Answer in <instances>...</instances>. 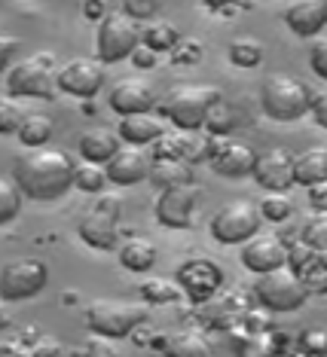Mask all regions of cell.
Returning a JSON list of instances; mask_svg holds the SVG:
<instances>
[{"mask_svg": "<svg viewBox=\"0 0 327 357\" xmlns=\"http://www.w3.org/2000/svg\"><path fill=\"white\" fill-rule=\"evenodd\" d=\"M95 208L119 220V214H122V199H119V192H108V190L98 192V196H95Z\"/></svg>", "mask_w": 327, "mask_h": 357, "instance_id": "b9f144b4", "label": "cell"}, {"mask_svg": "<svg viewBox=\"0 0 327 357\" xmlns=\"http://www.w3.org/2000/svg\"><path fill=\"white\" fill-rule=\"evenodd\" d=\"M196 205H199V186L196 183L162 190L157 199V220L168 229H190L196 220Z\"/></svg>", "mask_w": 327, "mask_h": 357, "instance_id": "4fadbf2b", "label": "cell"}, {"mask_svg": "<svg viewBox=\"0 0 327 357\" xmlns=\"http://www.w3.org/2000/svg\"><path fill=\"white\" fill-rule=\"evenodd\" d=\"M230 61L239 68H257L263 61V43L254 37H239L230 43Z\"/></svg>", "mask_w": 327, "mask_h": 357, "instance_id": "83f0119b", "label": "cell"}, {"mask_svg": "<svg viewBox=\"0 0 327 357\" xmlns=\"http://www.w3.org/2000/svg\"><path fill=\"white\" fill-rule=\"evenodd\" d=\"M15 43H19V40H15V37H10V34H6L3 40H0V61H3V64H6V68H10V61H13Z\"/></svg>", "mask_w": 327, "mask_h": 357, "instance_id": "c3c4849f", "label": "cell"}, {"mask_svg": "<svg viewBox=\"0 0 327 357\" xmlns=\"http://www.w3.org/2000/svg\"><path fill=\"white\" fill-rule=\"evenodd\" d=\"M168 351L171 354H184V357H190V354H196V357H208L215 348H211L205 339H202V333H181V336L175 339V342H168Z\"/></svg>", "mask_w": 327, "mask_h": 357, "instance_id": "4dcf8cb0", "label": "cell"}, {"mask_svg": "<svg viewBox=\"0 0 327 357\" xmlns=\"http://www.w3.org/2000/svg\"><path fill=\"white\" fill-rule=\"evenodd\" d=\"M220 101V89L208 83H177L168 89L166 101H162V116L175 123L184 132H199L208 123L211 107Z\"/></svg>", "mask_w": 327, "mask_h": 357, "instance_id": "7a4b0ae2", "label": "cell"}, {"mask_svg": "<svg viewBox=\"0 0 327 357\" xmlns=\"http://www.w3.org/2000/svg\"><path fill=\"white\" fill-rule=\"evenodd\" d=\"M205 3H211V6H224V3H230V0H205Z\"/></svg>", "mask_w": 327, "mask_h": 357, "instance_id": "681fc988", "label": "cell"}, {"mask_svg": "<svg viewBox=\"0 0 327 357\" xmlns=\"http://www.w3.org/2000/svg\"><path fill=\"white\" fill-rule=\"evenodd\" d=\"M46 354H77V351H71V348H61V345L49 342V339H40L37 345H31V357H46Z\"/></svg>", "mask_w": 327, "mask_h": 357, "instance_id": "ee69618b", "label": "cell"}, {"mask_svg": "<svg viewBox=\"0 0 327 357\" xmlns=\"http://www.w3.org/2000/svg\"><path fill=\"white\" fill-rule=\"evenodd\" d=\"M6 89H10V95H19V98H40V101L55 98L61 92L55 55L37 52L31 59H19L6 74Z\"/></svg>", "mask_w": 327, "mask_h": 357, "instance_id": "277c9868", "label": "cell"}, {"mask_svg": "<svg viewBox=\"0 0 327 357\" xmlns=\"http://www.w3.org/2000/svg\"><path fill=\"white\" fill-rule=\"evenodd\" d=\"M119 263L126 266L129 272H147L157 263V245H153L150 238H129L126 245L119 248Z\"/></svg>", "mask_w": 327, "mask_h": 357, "instance_id": "cb8c5ba5", "label": "cell"}, {"mask_svg": "<svg viewBox=\"0 0 327 357\" xmlns=\"http://www.w3.org/2000/svg\"><path fill=\"white\" fill-rule=\"evenodd\" d=\"M119 147H122V135L113 132V128H104V126L86 128L77 141L80 156L89 159V162H101V165H108V162L119 153Z\"/></svg>", "mask_w": 327, "mask_h": 357, "instance_id": "ffe728a7", "label": "cell"}, {"mask_svg": "<svg viewBox=\"0 0 327 357\" xmlns=\"http://www.w3.org/2000/svg\"><path fill=\"white\" fill-rule=\"evenodd\" d=\"M175 281H168V278H147L141 284V296L147 299V303H171V299L177 296Z\"/></svg>", "mask_w": 327, "mask_h": 357, "instance_id": "e575fe53", "label": "cell"}, {"mask_svg": "<svg viewBox=\"0 0 327 357\" xmlns=\"http://www.w3.org/2000/svg\"><path fill=\"white\" fill-rule=\"evenodd\" d=\"M150 162L138 144H129V147H119V153L108 162V174H110V183L117 186H132V183H141L144 177H150Z\"/></svg>", "mask_w": 327, "mask_h": 357, "instance_id": "e0dca14e", "label": "cell"}, {"mask_svg": "<svg viewBox=\"0 0 327 357\" xmlns=\"http://www.w3.org/2000/svg\"><path fill=\"white\" fill-rule=\"evenodd\" d=\"M157 59H159V52L153 50V46H147V43H141V46H138V50L132 52L135 68H153V64H157Z\"/></svg>", "mask_w": 327, "mask_h": 357, "instance_id": "7bdbcfd3", "label": "cell"}, {"mask_svg": "<svg viewBox=\"0 0 327 357\" xmlns=\"http://www.w3.org/2000/svg\"><path fill=\"white\" fill-rule=\"evenodd\" d=\"M110 10H108V0H83V15H86V19H98V22H101L104 19V15H108Z\"/></svg>", "mask_w": 327, "mask_h": 357, "instance_id": "bcb514c9", "label": "cell"}, {"mask_svg": "<svg viewBox=\"0 0 327 357\" xmlns=\"http://www.w3.org/2000/svg\"><path fill=\"white\" fill-rule=\"evenodd\" d=\"M59 86L61 92L73 95V98H95L104 86V61L101 59H68L59 64Z\"/></svg>", "mask_w": 327, "mask_h": 357, "instance_id": "7c38bea8", "label": "cell"}, {"mask_svg": "<svg viewBox=\"0 0 327 357\" xmlns=\"http://www.w3.org/2000/svg\"><path fill=\"white\" fill-rule=\"evenodd\" d=\"M318 257H321V263L327 266V250H318Z\"/></svg>", "mask_w": 327, "mask_h": 357, "instance_id": "f907efd6", "label": "cell"}, {"mask_svg": "<svg viewBox=\"0 0 327 357\" xmlns=\"http://www.w3.org/2000/svg\"><path fill=\"white\" fill-rule=\"evenodd\" d=\"M284 22L297 37H315L327 25V0H297L284 13Z\"/></svg>", "mask_w": 327, "mask_h": 357, "instance_id": "d6986e66", "label": "cell"}, {"mask_svg": "<svg viewBox=\"0 0 327 357\" xmlns=\"http://www.w3.org/2000/svg\"><path fill=\"white\" fill-rule=\"evenodd\" d=\"M202 55H205V46H202V40H196V37H181L175 43V50L168 52V59L175 61V64H193L196 61H202Z\"/></svg>", "mask_w": 327, "mask_h": 357, "instance_id": "836d02e7", "label": "cell"}, {"mask_svg": "<svg viewBox=\"0 0 327 357\" xmlns=\"http://www.w3.org/2000/svg\"><path fill=\"white\" fill-rule=\"evenodd\" d=\"M122 10L132 19H153L159 10V0H122Z\"/></svg>", "mask_w": 327, "mask_h": 357, "instance_id": "74e56055", "label": "cell"}, {"mask_svg": "<svg viewBox=\"0 0 327 357\" xmlns=\"http://www.w3.org/2000/svg\"><path fill=\"white\" fill-rule=\"evenodd\" d=\"M150 183L157 190H171V186L193 183V162L190 159H153Z\"/></svg>", "mask_w": 327, "mask_h": 357, "instance_id": "7402d4cb", "label": "cell"}, {"mask_svg": "<svg viewBox=\"0 0 327 357\" xmlns=\"http://www.w3.org/2000/svg\"><path fill=\"white\" fill-rule=\"evenodd\" d=\"M77 162L64 150L55 147H28V153H19L10 168V177L22 186V192L34 202H52L61 199L73 186Z\"/></svg>", "mask_w": 327, "mask_h": 357, "instance_id": "6da1fadb", "label": "cell"}, {"mask_svg": "<svg viewBox=\"0 0 327 357\" xmlns=\"http://www.w3.org/2000/svg\"><path fill=\"white\" fill-rule=\"evenodd\" d=\"M293 159L284 147H275V150H266L263 156H257V165H254V181L263 186V190H275V192H284L297 183V174H293Z\"/></svg>", "mask_w": 327, "mask_h": 357, "instance_id": "9a60e30c", "label": "cell"}, {"mask_svg": "<svg viewBox=\"0 0 327 357\" xmlns=\"http://www.w3.org/2000/svg\"><path fill=\"white\" fill-rule=\"evenodd\" d=\"M83 351H86V354H95V357H98V354H119V345L113 342V336L95 333V336L83 345Z\"/></svg>", "mask_w": 327, "mask_h": 357, "instance_id": "ab89813d", "label": "cell"}, {"mask_svg": "<svg viewBox=\"0 0 327 357\" xmlns=\"http://www.w3.org/2000/svg\"><path fill=\"white\" fill-rule=\"evenodd\" d=\"M24 116H28V113H24L19 95H6L3 104H0V132H3V135H15Z\"/></svg>", "mask_w": 327, "mask_h": 357, "instance_id": "1f68e13d", "label": "cell"}, {"mask_svg": "<svg viewBox=\"0 0 327 357\" xmlns=\"http://www.w3.org/2000/svg\"><path fill=\"white\" fill-rule=\"evenodd\" d=\"M300 345L303 351H315V354H324L327 351V330L324 327H312L300 336Z\"/></svg>", "mask_w": 327, "mask_h": 357, "instance_id": "f35d334b", "label": "cell"}, {"mask_svg": "<svg viewBox=\"0 0 327 357\" xmlns=\"http://www.w3.org/2000/svg\"><path fill=\"white\" fill-rule=\"evenodd\" d=\"M260 211H263V217L266 220H272V223H282V220H288V217L293 214V202L284 196V192H275V190H269L263 199H260Z\"/></svg>", "mask_w": 327, "mask_h": 357, "instance_id": "f546056e", "label": "cell"}, {"mask_svg": "<svg viewBox=\"0 0 327 357\" xmlns=\"http://www.w3.org/2000/svg\"><path fill=\"white\" fill-rule=\"evenodd\" d=\"M177 40H181V31L171 25V22H150L144 28V43L153 46L157 52H171Z\"/></svg>", "mask_w": 327, "mask_h": 357, "instance_id": "4316f807", "label": "cell"}, {"mask_svg": "<svg viewBox=\"0 0 327 357\" xmlns=\"http://www.w3.org/2000/svg\"><path fill=\"white\" fill-rule=\"evenodd\" d=\"M177 284L184 287L190 303H208L224 284V269L208 257H190L177 266Z\"/></svg>", "mask_w": 327, "mask_h": 357, "instance_id": "30bf717a", "label": "cell"}, {"mask_svg": "<svg viewBox=\"0 0 327 357\" xmlns=\"http://www.w3.org/2000/svg\"><path fill=\"white\" fill-rule=\"evenodd\" d=\"M147 321V305L144 303H126V299H95L86 308V324L92 333L104 336H129Z\"/></svg>", "mask_w": 327, "mask_h": 357, "instance_id": "ba28073f", "label": "cell"}, {"mask_svg": "<svg viewBox=\"0 0 327 357\" xmlns=\"http://www.w3.org/2000/svg\"><path fill=\"white\" fill-rule=\"evenodd\" d=\"M235 110L230 107V104H224V101H217L215 107H211V113H208V123H205V128L211 135H230L233 128H235Z\"/></svg>", "mask_w": 327, "mask_h": 357, "instance_id": "d6a6232c", "label": "cell"}, {"mask_svg": "<svg viewBox=\"0 0 327 357\" xmlns=\"http://www.w3.org/2000/svg\"><path fill=\"white\" fill-rule=\"evenodd\" d=\"M312 116H315L318 126L327 128V89L315 95V101H312Z\"/></svg>", "mask_w": 327, "mask_h": 357, "instance_id": "7dc6e473", "label": "cell"}, {"mask_svg": "<svg viewBox=\"0 0 327 357\" xmlns=\"http://www.w3.org/2000/svg\"><path fill=\"white\" fill-rule=\"evenodd\" d=\"M22 186L13 181V177H3L0 181V223H10L15 214L22 211Z\"/></svg>", "mask_w": 327, "mask_h": 357, "instance_id": "f1b7e54d", "label": "cell"}, {"mask_svg": "<svg viewBox=\"0 0 327 357\" xmlns=\"http://www.w3.org/2000/svg\"><path fill=\"white\" fill-rule=\"evenodd\" d=\"M110 107L119 116H129V113H147L157 107V86L144 77H122L113 83L110 89Z\"/></svg>", "mask_w": 327, "mask_h": 357, "instance_id": "5bb4252c", "label": "cell"}, {"mask_svg": "<svg viewBox=\"0 0 327 357\" xmlns=\"http://www.w3.org/2000/svg\"><path fill=\"white\" fill-rule=\"evenodd\" d=\"M297 272H300V278L306 281L309 290H315V294H327V266L321 263V257H318V254L309 259L303 269H297Z\"/></svg>", "mask_w": 327, "mask_h": 357, "instance_id": "8d00e7d4", "label": "cell"}, {"mask_svg": "<svg viewBox=\"0 0 327 357\" xmlns=\"http://www.w3.org/2000/svg\"><path fill=\"white\" fill-rule=\"evenodd\" d=\"M15 137L24 144V147H43V144L52 137V119L43 116V113H28L22 119Z\"/></svg>", "mask_w": 327, "mask_h": 357, "instance_id": "484cf974", "label": "cell"}, {"mask_svg": "<svg viewBox=\"0 0 327 357\" xmlns=\"http://www.w3.org/2000/svg\"><path fill=\"white\" fill-rule=\"evenodd\" d=\"M309 64H312V70H315L318 77L327 79V37L315 40L312 52H309Z\"/></svg>", "mask_w": 327, "mask_h": 357, "instance_id": "60d3db41", "label": "cell"}, {"mask_svg": "<svg viewBox=\"0 0 327 357\" xmlns=\"http://www.w3.org/2000/svg\"><path fill=\"white\" fill-rule=\"evenodd\" d=\"M312 290L306 287V281L300 278V272L293 266H279L272 272L257 275L254 296L266 312H297L300 305L309 299Z\"/></svg>", "mask_w": 327, "mask_h": 357, "instance_id": "8992f818", "label": "cell"}, {"mask_svg": "<svg viewBox=\"0 0 327 357\" xmlns=\"http://www.w3.org/2000/svg\"><path fill=\"white\" fill-rule=\"evenodd\" d=\"M110 183V174H108V165L101 162H89L83 159V165H77V174H73V186L80 192H89V196H98L104 192V186Z\"/></svg>", "mask_w": 327, "mask_h": 357, "instance_id": "d4e9b609", "label": "cell"}, {"mask_svg": "<svg viewBox=\"0 0 327 357\" xmlns=\"http://www.w3.org/2000/svg\"><path fill=\"white\" fill-rule=\"evenodd\" d=\"M144 43V28L138 25L126 10L122 13H108L98 22L95 34V52L104 64H117L122 59H132V52Z\"/></svg>", "mask_w": 327, "mask_h": 357, "instance_id": "5b68a950", "label": "cell"}, {"mask_svg": "<svg viewBox=\"0 0 327 357\" xmlns=\"http://www.w3.org/2000/svg\"><path fill=\"white\" fill-rule=\"evenodd\" d=\"M312 101L315 92L291 74H272L260 86V104H263L266 116L279 119V123H297L300 116L312 113Z\"/></svg>", "mask_w": 327, "mask_h": 357, "instance_id": "3957f363", "label": "cell"}, {"mask_svg": "<svg viewBox=\"0 0 327 357\" xmlns=\"http://www.w3.org/2000/svg\"><path fill=\"white\" fill-rule=\"evenodd\" d=\"M293 174L300 186H315L327 181V150L324 147H309L293 159Z\"/></svg>", "mask_w": 327, "mask_h": 357, "instance_id": "603a6c76", "label": "cell"}, {"mask_svg": "<svg viewBox=\"0 0 327 357\" xmlns=\"http://www.w3.org/2000/svg\"><path fill=\"white\" fill-rule=\"evenodd\" d=\"M242 263L254 275L272 272L279 266H288V245H282L279 235H254L242 245Z\"/></svg>", "mask_w": 327, "mask_h": 357, "instance_id": "2e32d148", "label": "cell"}, {"mask_svg": "<svg viewBox=\"0 0 327 357\" xmlns=\"http://www.w3.org/2000/svg\"><path fill=\"white\" fill-rule=\"evenodd\" d=\"M49 284V269L43 259L37 257H19V259H10L0 272V294L3 299H31L37 296Z\"/></svg>", "mask_w": 327, "mask_h": 357, "instance_id": "9c48e42d", "label": "cell"}, {"mask_svg": "<svg viewBox=\"0 0 327 357\" xmlns=\"http://www.w3.org/2000/svg\"><path fill=\"white\" fill-rule=\"evenodd\" d=\"M208 165L224 177H245L254 174L257 165V153L248 144L235 141L226 135H211L208 137Z\"/></svg>", "mask_w": 327, "mask_h": 357, "instance_id": "8fae6325", "label": "cell"}, {"mask_svg": "<svg viewBox=\"0 0 327 357\" xmlns=\"http://www.w3.org/2000/svg\"><path fill=\"white\" fill-rule=\"evenodd\" d=\"M309 205L315 211H327V181L309 186Z\"/></svg>", "mask_w": 327, "mask_h": 357, "instance_id": "f6af8a7d", "label": "cell"}, {"mask_svg": "<svg viewBox=\"0 0 327 357\" xmlns=\"http://www.w3.org/2000/svg\"><path fill=\"white\" fill-rule=\"evenodd\" d=\"M119 135H122L126 144L144 147V144H153L157 137L166 135V123H162L159 116H153L150 110L147 113H129V116L119 119Z\"/></svg>", "mask_w": 327, "mask_h": 357, "instance_id": "44dd1931", "label": "cell"}, {"mask_svg": "<svg viewBox=\"0 0 327 357\" xmlns=\"http://www.w3.org/2000/svg\"><path fill=\"white\" fill-rule=\"evenodd\" d=\"M266 217L260 211V205H254L248 199H230L211 217V235H215L220 245H245V241L254 238L260 232V223Z\"/></svg>", "mask_w": 327, "mask_h": 357, "instance_id": "52a82bcc", "label": "cell"}, {"mask_svg": "<svg viewBox=\"0 0 327 357\" xmlns=\"http://www.w3.org/2000/svg\"><path fill=\"white\" fill-rule=\"evenodd\" d=\"M117 223H119L117 217L104 214V211H98V208H89L86 214L80 217L77 232H80V238H83L89 248L110 250V248H117V238H119Z\"/></svg>", "mask_w": 327, "mask_h": 357, "instance_id": "ac0fdd59", "label": "cell"}, {"mask_svg": "<svg viewBox=\"0 0 327 357\" xmlns=\"http://www.w3.org/2000/svg\"><path fill=\"white\" fill-rule=\"evenodd\" d=\"M300 235H303L315 250H327V211H318L315 217H309Z\"/></svg>", "mask_w": 327, "mask_h": 357, "instance_id": "d590c367", "label": "cell"}]
</instances>
